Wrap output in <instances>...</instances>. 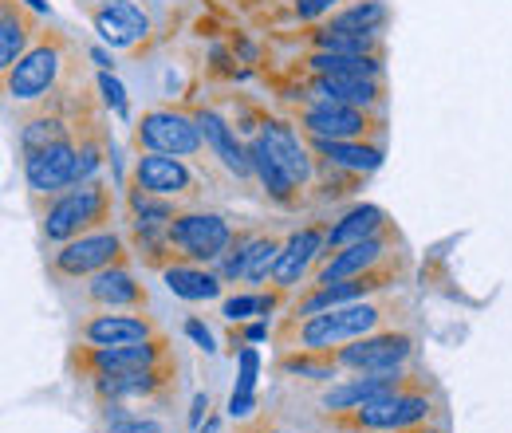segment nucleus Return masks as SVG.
<instances>
[{"label": "nucleus", "mask_w": 512, "mask_h": 433, "mask_svg": "<svg viewBox=\"0 0 512 433\" xmlns=\"http://www.w3.org/2000/svg\"><path fill=\"white\" fill-rule=\"evenodd\" d=\"M256 433H284V430H256Z\"/></svg>", "instance_id": "09e8293b"}, {"label": "nucleus", "mask_w": 512, "mask_h": 433, "mask_svg": "<svg viewBox=\"0 0 512 433\" xmlns=\"http://www.w3.org/2000/svg\"><path fill=\"white\" fill-rule=\"evenodd\" d=\"M386 248H390V233L367 237V241L339 248V252H327V260L316 272V284H335V280H351V276H363L371 268H383L386 256H390Z\"/></svg>", "instance_id": "dca6fc26"}, {"label": "nucleus", "mask_w": 512, "mask_h": 433, "mask_svg": "<svg viewBox=\"0 0 512 433\" xmlns=\"http://www.w3.org/2000/svg\"><path fill=\"white\" fill-rule=\"evenodd\" d=\"M323 103H347V107H383V79L363 75H312V95Z\"/></svg>", "instance_id": "4be33fe9"}, {"label": "nucleus", "mask_w": 512, "mask_h": 433, "mask_svg": "<svg viewBox=\"0 0 512 433\" xmlns=\"http://www.w3.org/2000/svg\"><path fill=\"white\" fill-rule=\"evenodd\" d=\"M280 371L300 374V378H316V382H331V378H339V363L331 355H320V351H300V355H288L280 363Z\"/></svg>", "instance_id": "f704fd0d"}, {"label": "nucleus", "mask_w": 512, "mask_h": 433, "mask_svg": "<svg viewBox=\"0 0 512 433\" xmlns=\"http://www.w3.org/2000/svg\"><path fill=\"white\" fill-rule=\"evenodd\" d=\"M292 8L300 20H320V16H331L339 8V0H296Z\"/></svg>", "instance_id": "58836bf2"}, {"label": "nucleus", "mask_w": 512, "mask_h": 433, "mask_svg": "<svg viewBox=\"0 0 512 433\" xmlns=\"http://www.w3.org/2000/svg\"><path fill=\"white\" fill-rule=\"evenodd\" d=\"M107 433H166V430L154 418H130V414H123V418H115L107 426Z\"/></svg>", "instance_id": "4c0bfd02"}, {"label": "nucleus", "mask_w": 512, "mask_h": 433, "mask_svg": "<svg viewBox=\"0 0 512 433\" xmlns=\"http://www.w3.org/2000/svg\"><path fill=\"white\" fill-rule=\"evenodd\" d=\"M91 24L111 48H134L150 32V20L134 0H99L91 8Z\"/></svg>", "instance_id": "2eb2a0df"}, {"label": "nucleus", "mask_w": 512, "mask_h": 433, "mask_svg": "<svg viewBox=\"0 0 512 433\" xmlns=\"http://www.w3.org/2000/svg\"><path fill=\"white\" fill-rule=\"evenodd\" d=\"M280 252H284V241H280V237H268V233H264V237H253L249 260H245V280H249V284L272 280V268H276Z\"/></svg>", "instance_id": "473e14b6"}, {"label": "nucleus", "mask_w": 512, "mask_h": 433, "mask_svg": "<svg viewBox=\"0 0 512 433\" xmlns=\"http://www.w3.org/2000/svg\"><path fill=\"white\" fill-rule=\"evenodd\" d=\"M130 209H134V229H170V221L182 213L178 201L154 197L138 186H130Z\"/></svg>", "instance_id": "7c9ffc66"}, {"label": "nucleus", "mask_w": 512, "mask_h": 433, "mask_svg": "<svg viewBox=\"0 0 512 433\" xmlns=\"http://www.w3.org/2000/svg\"><path fill=\"white\" fill-rule=\"evenodd\" d=\"M205 410H209V398H205V394H197V398H193V410H190V426H201Z\"/></svg>", "instance_id": "79ce46f5"}, {"label": "nucleus", "mask_w": 512, "mask_h": 433, "mask_svg": "<svg viewBox=\"0 0 512 433\" xmlns=\"http://www.w3.org/2000/svg\"><path fill=\"white\" fill-rule=\"evenodd\" d=\"M339 371H355V374H386V371H402L410 359H414V335L410 331H375V335H363L347 347H335L327 351Z\"/></svg>", "instance_id": "423d86ee"}, {"label": "nucleus", "mask_w": 512, "mask_h": 433, "mask_svg": "<svg viewBox=\"0 0 512 433\" xmlns=\"http://www.w3.org/2000/svg\"><path fill=\"white\" fill-rule=\"evenodd\" d=\"M320 256H327V229L308 225V229L292 233V237L284 241V252H280V260H276V268H272V288H276V292H292V288L308 276V268H312Z\"/></svg>", "instance_id": "4468645a"}, {"label": "nucleus", "mask_w": 512, "mask_h": 433, "mask_svg": "<svg viewBox=\"0 0 512 433\" xmlns=\"http://www.w3.org/2000/svg\"><path fill=\"white\" fill-rule=\"evenodd\" d=\"M276 304H280V292H272V296H264V292H237V296H229L221 304V315L229 323H245V319H256V315H272Z\"/></svg>", "instance_id": "72a5a7b5"}, {"label": "nucleus", "mask_w": 512, "mask_h": 433, "mask_svg": "<svg viewBox=\"0 0 512 433\" xmlns=\"http://www.w3.org/2000/svg\"><path fill=\"white\" fill-rule=\"evenodd\" d=\"M386 16H390V8L383 0H351L347 8H335L323 28H335V32H383Z\"/></svg>", "instance_id": "cd10ccee"}, {"label": "nucleus", "mask_w": 512, "mask_h": 433, "mask_svg": "<svg viewBox=\"0 0 512 433\" xmlns=\"http://www.w3.org/2000/svg\"><path fill=\"white\" fill-rule=\"evenodd\" d=\"M186 335H190V339L197 343V347H201V351H213V331H209L201 319H193V315L186 319Z\"/></svg>", "instance_id": "a19ab883"}, {"label": "nucleus", "mask_w": 512, "mask_h": 433, "mask_svg": "<svg viewBox=\"0 0 512 433\" xmlns=\"http://www.w3.org/2000/svg\"><path fill=\"white\" fill-rule=\"evenodd\" d=\"M99 91H103V103H107V107H111L119 119H127V115H130L127 91H123V83H119L111 71H103V75H99Z\"/></svg>", "instance_id": "e433bc0d"}, {"label": "nucleus", "mask_w": 512, "mask_h": 433, "mask_svg": "<svg viewBox=\"0 0 512 433\" xmlns=\"http://www.w3.org/2000/svg\"><path fill=\"white\" fill-rule=\"evenodd\" d=\"M256 371H260L256 347H241V355H237V394H256Z\"/></svg>", "instance_id": "c9c22d12"}, {"label": "nucleus", "mask_w": 512, "mask_h": 433, "mask_svg": "<svg viewBox=\"0 0 512 433\" xmlns=\"http://www.w3.org/2000/svg\"><path fill=\"white\" fill-rule=\"evenodd\" d=\"M406 386V371H386V374H355V378H339L323 390V410L331 414H347V410H359L363 402L379 398L386 390H398Z\"/></svg>", "instance_id": "a211bd4d"}, {"label": "nucleus", "mask_w": 512, "mask_h": 433, "mask_svg": "<svg viewBox=\"0 0 512 433\" xmlns=\"http://www.w3.org/2000/svg\"><path fill=\"white\" fill-rule=\"evenodd\" d=\"M83 296H87V304H95L99 311L146 308V288L130 276L127 264H115V268H107V272L91 276V280H87V288H83Z\"/></svg>", "instance_id": "f3484780"}, {"label": "nucleus", "mask_w": 512, "mask_h": 433, "mask_svg": "<svg viewBox=\"0 0 512 433\" xmlns=\"http://www.w3.org/2000/svg\"><path fill=\"white\" fill-rule=\"evenodd\" d=\"M134 186L154 193V197L178 201V197H193L197 193V178H193V170L182 158L158 154V150H142L134 158Z\"/></svg>", "instance_id": "f8f14e48"}, {"label": "nucleus", "mask_w": 512, "mask_h": 433, "mask_svg": "<svg viewBox=\"0 0 512 433\" xmlns=\"http://www.w3.org/2000/svg\"><path fill=\"white\" fill-rule=\"evenodd\" d=\"M134 142L142 150H158V154H174V158H190L201 150V126L197 119L170 111V107H150L142 111V119L134 126Z\"/></svg>", "instance_id": "0eeeda50"}, {"label": "nucleus", "mask_w": 512, "mask_h": 433, "mask_svg": "<svg viewBox=\"0 0 512 433\" xmlns=\"http://www.w3.org/2000/svg\"><path fill=\"white\" fill-rule=\"evenodd\" d=\"M75 174H79V146L71 138L24 154V186L32 197H48V201L60 197L64 189L75 186Z\"/></svg>", "instance_id": "6e6552de"}, {"label": "nucleus", "mask_w": 512, "mask_h": 433, "mask_svg": "<svg viewBox=\"0 0 512 433\" xmlns=\"http://www.w3.org/2000/svg\"><path fill=\"white\" fill-rule=\"evenodd\" d=\"M386 213L379 205H351L335 225H327V252H339L347 245H359L367 237H379L386 233Z\"/></svg>", "instance_id": "b1692460"}, {"label": "nucleus", "mask_w": 512, "mask_h": 433, "mask_svg": "<svg viewBox=\"0 0 512 433\" xmlns=\"http://www.w3.org/2000/svg\"><path fill=\"white\" fill-rule=\"evenodd\" d=\"M256 410V394H237L233 390V398H229V418L233 422H245V418H253Z\"/></svg>", "instance_id": "ea45409f"}, {"label": "nucleus", "mask_w": 512, "mask_h": 433, "mask_svg": "<svg viewBox=\"0 0 512 433\" xmlns=\"http://www.w3.org/2000/svg\"><path fill=\"white\" fill-rule=\"evenodd\" d=\"M300 130L308 138H363L367 130L383 126L367 107H347V103H323L312 99L304 111H300Z\"/></svg>", "instance_id": "9b49d317"}, {"label": "nucleus", "mask_w": 512, "mask_h": 433, "mask_svg": "<svg viewBox=\"0 0 512 433\" xmlns=\"http://www.w3.org/2000/svg\"><path fill=\"white\" fill-rule=\"evenodd\" d=\"M166 382H170V363L127 374H99V378H91V390L103 406H111V402H127V398H154Z\"/></svg>", "instance_id": "aec40b11"}, {"label": "nucleus", "mask_w": 512, "mask_h": 433, "mask_svg": "<svg viewBox=\"0 0 512 433\" xmlns=\"http://www.w3.org/2000/svg\"><path fill=\"white\" fill-rule=\"evenodd\" d=\"M264 335H268V327H264V323H253V327L245 331V339H253V343H260Z\"/></svg>", "instance_id": "c03bdc74"}, {"label": "nucleus", "mask_w": 512, "mask_h": 433, "mask_svg": "<svg viewBox=\"0 0 512 433\" xmlns=\"http://www.w3.org/2000/svg\"><path fill=\"white\" fill-rule=\"evenodd\" d=\"M64 71V44L60 40H40L32 44L16 67L4 71V95L12 103H40L44 95L56 91Z\"/></svg>", "instance_id": "39448f33"}, {"label": "nucleus", "mask_w": 512, "mask_h": 433, "mask_svg": "<svg viewBox=\"0 0 512 433\" xmlns=\"http://www.w3.org/2000/svg\"><path fill=\"white\" fill-rule=\"evenodd\" d=\"M201 433H217V422H209V426H205Z\"/></svg>", "instance_id": "de8ad7c7"}, {"label": "nucleus", "mask_w": 512, "mask_h": 433, "mask_svg": "<svg viewBox=\"0 0 512 433\" xmlns=\"http://www.w3.org/2000/svg\"><path fill=\"white\" fill-rule=\"evenodd\" d=\"M111 217V193L99 186V182H83V186L64 189L60 197H52L40 229L52 245H67L83 233H95L103 229Z\"/></svg>", "instance_id": "f03ea898"}, {"label": "nucleus", "mask_w": 512, "mask_h": 433, "mask_svg": "<svg viewBox=\"0 0 512 433\" xmlns=\"http://www.w3.org/2000/svg\"><path fill=\"white\" fill-rule=\"evenodd\" d=\"M91 60L99 63V71H111V67H115V63H111V56H107L103 48H91Z\"/></svg>", "instance_id": "37998d69"}, {"label": "nucleus", "mask_w": 512, "mask_h": 433, "mask_svg": "<svg viewBox=\"0 0 512 433\" xmlns=\"http://www.w3.org/2000/svg\"><path fill=\"white\" fill-rule=\"evenodd\" d=\"M24 4H28V8H32V12H40V16H44V12H48V0H24Z\"/></svg>", "instance_id": "a18cd8bd"}, {"label": "nucleus", "mask_w": 512, "mask_h": 433, "mask_svg": "<svg viewBox=\"0 0 512 433\" xmlns=\"http://www.w3.org/2000/svg\"><path fill=\"white\" fill-rule=\"evenodd\" d=\"M414 433H449L446 426H434V422H430V426H422V430H414Z\"/></svg>", "instance_id": "49530a36"}, {"label": "nucleus", "mask_w": 512, "mask_h": 433, "mask_svg": "<svg viewBox=\"0 0 512 433\" xmlns=\"http://www.w3.org/2000/svg\"><path fill=\"white\" fill-rule=\"evenodd\" d=\"M312 150L327 166L347 170V174H375L383 166V146L363 142V138H312Z\"/></svg>", "instance_id": "5701e85b"}, {"label": "nucleus", "mask_w": 512, "mask_h": 433, "mask_svg": "<svg viewBox=\"0 0 512 433\" xmlns=\"http://www.w3.org/2000/svg\"><path fill=\"white\" fill-rule=\"evenodd\" d=\"M67 123L60 115H36L20 126V154H32V150H44V146H56L67 142Z\"/></svg>", "instance_id": "2f4dec72"}, {"label": "nucleus", "mask_w": 512, "mask_h": 433, "mask_svg": "<svg viewBox=\"0 0 512 433\" xmlns=\"http://www.w3.org/2000/svg\"><path fill=\"white\" fill-rule=\"evenodd\" d=\"M115 264H127L123 237L115 229H95V233H83V237L60 245V252H52L48 268L56 280H91Z\"/></svg>", "instance_id": "20e7f679"}, {"label": "nucleus", "mask_w": 512, "mask_h": 433, "mask_svg": "<svg viewBox=\"0 0 512 433\" xmlns=\"http://www.w3.org/2000/svg\"><path fill=\"white\" fill-rule=\"evenodd\" d=\"M249 162H253V174L256 182L264 186V193L272 197V201H280V205H292L296 201V182H292V174L280 166V158L268 150V142L256 134V138H249Z\"/></svg>", "instance_id": "a878e982"}, {"label": "nucleus", "mask_w": 512, "mask_h": 433, "mask_svg": "<svg viewBox=\"0 0 512 433\" xmlns=\"http://www.w3.org/2000/svg\"><path fill=\"white\" fill-rule=\"evenodd\" d=\"M170 245L182 260L190 264H217L229 245H233V225L221 217V213H209V209H182L170 229H166Z\"/></svg>", "instance_id": "7ed1b4c3"}, {"label": "nucleus", "mask_w": 512, "mask_h": 433, "mask_svg": "<svg viewBox=\"0 0 512 433\" xmlns=\"http://www.w3.org/2000/svg\"><path fill=\"white\" fill-rule=\"evenodd\" d=\"M193 119H197V126H201V138H205L209 154H213L229 174H237V178H249V174H253L249 146L237 138V130L225 123L217 111H197Z\"/></svg>", "instance_id": "6ab92c4d"}, {"label": "nucleus", "mask_w": 512, "mask_h": 433, "mask_svg": "<svg viewBox=\"0 0 512 433\" xmlns=\"http://www.w3.org/2000/svg\"><path fill=\"white\" fill-rule=\"evenodd\" d=\"M79 374L99 378V374H127V371H146V367H162L166 359V339H146V343H130V347H83L75 355Z\"/></svg>", "instance_id": "1a4fd4ad"}, {"label": "nucleus", "mask_w": 512, "mask_h": 433, "mask_svg": "<svg viewBox=\"0 0 512 433\" xmlns=\"http://www.w3.org/2000/svg\"><path fill=\"white\" fill-rule=\"evenodd\" d=\"M312 75H363V79H383V56H339V52H312L308 56Z\"/></svg>", "instance_id": "c85d7f7f"}, {"label": "nucleus", "mask_w": 512, "mask_h": 433, "mask_svg": "<svg viewBox=\"0 0 512 433\" xmlns=\"http://www.w3.org/2000/svg\"><path fill=\"white\" fill-rule=\"evenodd\" d=\"M162 280H166V288L178 296V300H190V304H201V300H217L221 296V276L217 272H205L201 264H182V260H174V264H166L162 268Z\"/></svg>", "instance_id": "393cba45"}, {"label": "nucleus", "mask_w": 512, "mask_h": 433, "mask_svg": "<svg viewBox=\"0 0 512 433\" xmlns=\"http://www.w3.org/2000/svg\"><path fill=\"white\" fill-rule=\"evenodd\" d=\"M79 335L87 347H130V343L158 339V323L134 311H95L83 319Z\"/></svg>", "instance_id": "ddd939ff"}, {"label": "nucleus", "mask_w": 512, "mask_h": 433, "mask_svg": "<svg viewBox=\"0 0 512 433\" xmlns=\"http://www.w3.org/2000/svg\"><path fill=\"white\" fill-rule=\"evenodd\" d=\"M32 32H36L32 16L16 0H4V8H0V71L20 63V56L28 52Z\"/></svg>", "instance_id": "bb28decb"}, {"label": "nucleus", "mask_w": 512, "mask_h": 433, "mask_svg": "<svg viewBox=\"0 0 512 433\" xmlns=\"http://www.w3.org/2000/svg\"><path fill=\"white\" fill-rule=\"evenodd\" d=\"M394 284V272L390 268H371L363 276H351V280H335V284H316L304 300H296L292 319H308V315H320L327 308H339V304H355V300H371L375 292H383Z\"/></svg>", "instance_id": "9d476101"}, {"label": "nucleus", "mask_w": 512, "mask_h": 433, "mask_svg": "<svg viewBox=\"0 0 512 433\" xmlns=\"http://www.w3.org/2000/svg\"><path fill=\"white\" fill-rule=\"evenodd\" d=\"M394 300H355V304H339V308H327L320 315H308V319H288V331L280 339H292L300 343V351H335V347H347L363 335H375L383 331L386 319H394Z\"/></svg>", "instance_id": "f257e3e1"}, {"label": "nucleus", "mask_w": 512, "mask_h": 433, "mask_svg": "<svg viewBox=\"0 0 512 433\" xmlns=\"http://www.w3.org/2000/svg\"><path fill=\"white\" fill-rule=\"evenodd\" d=\"M260 138L268 142V150L280 158V166L292 174V182L304 189L316 182V162H312V150L304 146V138L292 130L288 123H264L260 126Z\"/></svg>", "instance_id": "412c9836"}, {"label": "nucleus", "mask_w": 512, "mask_h": 433, "mask_svg": "<svg viewBox=\"0 0 512 433\" xmlns=\"http://www.w3.org/2000/svg\"><path fill=\"white\" fill-rule=\"evenodd\" d=\"M316 52H339V56H379L383 32H335V28H320L312 32Z\"/></svg>", "instance_id": "c756f323"}]
</instances>
